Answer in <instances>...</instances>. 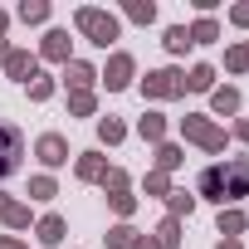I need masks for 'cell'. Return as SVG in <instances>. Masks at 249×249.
Segmentation results:
<instances>
[{"instance_id":"6da1fadb","label":"cell","mask_w":249,"mask_h":249,"mask_svg":"<svg viewBox=\"0 0 249 249\" xmlns=\"http://www.w3.org/2000/svg\"><path fill=\"white\" fill-rule=\"evenodd\" d=\"M196 191H200L205 200H215L220 210H225V205H239V200L249 196V157H230V161L205 166L200 181H196Z\"/></svg>"},{"instance_id":"7a4b0ae2","label":"cell","mask_w":249,"mask_h":249,"mask_svg":"<svg viewBox=\"0 0 249 249\" xmlns=\"http://www.w3.org/2000/svg\"><path fill=\"white\" fill-rule=\"evenodd\" d=\"M73 25H78V35H83L93 49H112V44L122 39V20H117L112 10H98V5H78V10H73Z\"/></svg>"},{"instance_id":"3957f363","label":"cell","mask_w":249,"mask_h":249,"mask_svg":"<svg viewBox=\"0 0 249 249\" xmlns=\"http://www.w3.org/2000/svg\"><path fill=\"white\" fill-rule=\"evenodd\" d=\"M176 127H181V137H186V142H196L200 152H225V142H230V132L220 127L215 117H205V112H186Z\"/></svg>"},{"instance_id":"277c9868","label":"cell","mask_w":249,"mask_h":249,"mask_svg":"<svg viewBox=\"0 0 249 249\" xmlns=\"http://www.w3.org/2000/svg\"><path fill=\"white\" fill-rule=\"evenodd\" d=\"M181 93H186V73L181 69H152L142 78V98H152V103H171Z\"/></svg>"},{"instance_id":"5b68a950","label":"cell","mask_w":249,"mask_h":249,"mask_svg":"<svg viewBox=\"0 0 249 249\" xmlns=\"http://www.w3.org/2000/svg\"><path fill=\"white\" fill-rule=\"evenodd\" d=\"M132 78H137V59H132L127 49H117V54L107 59V69L98 73V83H103L107 93H122V88H132Z\"/></svg>"},{"instance_id":"8992f818","label":"cell","mask_w":249,"mask_h":249,"mask_svg":"<svg viewBox=\"0 0 249 249\" xmlns=\"http://www.w3.org/2000/svg\"><path fill=\"white\" fill-rule=\"evenodd\" d=\"M20 157H25V137H20V127L0 122V181L20 171Z\"/></svg>"},{"instance_id":"52a82bcc","label":"cell","mask_w":249,"mask_h":249,"mask_svg":"<svg viewBox=\"0 0 249 249\" xmlns=\"http://www.w3.org/2000/svg\"><path fill=\"white\" fill-rule=\"evenodd\" d=\"M35 157H39V166H49V171L69 166V137H64V132H39V137H35Z\"/></svg>"},{"instance_id":"ba28073f","label":"cell","mask_w":249,"mask_h":249,"mask_svg":"<svg viewBox=\"0 0 249 249\" xmlns=\"http://www.w3.org/2000/svg\"><path fill=\"white\" fill-rule=\"evenodd\" d=\"M39 59H49V64H69V59H73V39H69V30H49V35L39 39Z\"/></svg>"},{"instance_id":"9c48e42d","label":"cell","mask_w":249,"mask_h":249,"mask_svg":"<svg viewBox=\"0 0 249 249\" xmlns=\"http://www.w3.org/2000/svg\"><path fill=\"white\" fill-rule=\"evenodd\" d=\"M64 83H69V93H93L98 69H93L88 59H69V64H64Z\"/></svg>"},{"instance_id":"30bf717a","label":"cell","mask_w":249,"mask_h":249,"mask_svg":"<svg viewBox=\"0 0 249 249\" xmlns=\"http://www.w3.org/2000/svg\"><path fill=\"white\" fill-rule=\"evenodd\" d=\"M64 234H69V220H64V215H54V210H49V215H39L35 239H39L44 249H59V244H64Z\"/></svg>"},{"instance_id":"8fae6325","label":"cell","mask_w":249,"mask_h":249,"mask_svg":"<svg viewBox=\"0 0 249 249\" xmlns=\"http://www.w3.org/2000/svg\"><path fill=\"white\" fill-rule=\"evenodd\" d=\"M73 176L78 181H103L107 176V157L103 152H78L73 157Z\"/></svg>"},{"instance_id":"7c38bea8","label":"cell","mask_w":249,"mask_h":249,"mask_svg":"<svg viewBox=\"0 0 249 249\" xmlns=\"http://www.w3.org/2000/svg\"><path fill=\"white\" fill-rule=\"evenodd\" d=\"M35 64H39V59H35L30 49H10V59L0 64V69H5L15 83H30V78H35Z\"/></svg>"},{"instance_id":"4fadbf2b","label":"cell","mask_w":249,"mask_h":249,"mask_svg":"<svg viewBox=\"0 0 249 249\" xmlns=\"http://www.w3.org/2000/svg\"><path fill=\"white\" fill-rule=\"evenodd\" d=\"M239 103H244V98H239V88H230V83H225V88H215V93H210V112H205V117H234V112H239Z\"/></svg>"},{"instance_id":"5bb4252c","label":"cell","mask_w":249,"mask_h":249,"mask_svg":"<svg viewBox=\"0 0 249 249\" xmlns=\"http://www.w3.org/2000/svg\"><path fill=\"white\" fill-rule=\"evenodd\" d=\"M0 220H5L10 230H30V205H25V200H15V196H5V191H0Z\"/></svg>"},{"instance_id":"9a60e30c","label":"cell","mask_w":249,"mask_h":249,"mask_svg":"<svg viewBox=\"0 0 249 249\" xmlns=\"http://www.w3.org/2000/svg\"><path fill=\"white\" fill-rule=\"evenodd\" d=\"M137 137L152 142V147H161V142H166V117H161V112H142V117H137Z\"/></svg>"},{"instance_id":"2e32d148","label":"cell","mask_w":249,"mask_h":249,"mask_svg":"<svg viewBox=\"0 0 249 249\" xmlns=\"http://www.w3.org/2000/svg\"><path fill=\"white\" fill-rule=\"evenodd\" d=\"M98 142H103V147L127 142V122H122V117H98Z\"/></svg>"},{"instance_id":"e0dca14e","label":"cell","mask_w":249,"mask_h":249,"mask_svg":"<svg viewBox=\"0 0 249 249\" xmlns=\"http://www.w3.org/2000/svg\"><path fill=\"white\" fill-rule=\"evenodd\" d=\"M152 161H157V166H152V171H161V176H171V171H176V166H181V161H186V152H181V147H176V142H161V147H157V157H152Z\"/></svg>"},{"instance_id":"ac0fdd59","label":"cell","mask_w":249,"mask_h":249,"mask_svg":"<svg viewBox=\"0 0 249 249\" xmlns=\"http://www.w3.org/2000/svg\"><path fill=\"white\" fill-rule=\"evenodd\" d=\"M244 225H249V215H244L239 205H225V210H220V234H225V239H239Z\"/></svg>"},{"instance_id":"d6986e66","label":"cell","mask_w":249,"mask_h":249,"mask_svg":"<svg viewBox=\"0 0 249 249\" xmlns=\"http://www.w3.org/2000/svg\"><path fill=\"white\" fill-rule=\"evenodd\" d=\"M186 35H191V44H215V39H220V20H215V15H200Z\"/></svg>"},{"instance_id":"ffe728a7","label":"cell","mask_w":249,"mask_h":249,"mask_svg":"<svg viewBox=\"0 0 249 249\" xmlns=\"http://www.w3.org/2000/svg\"><path fill=\"white\" fill-rule=\"evenodd\" d=\"M186 88H191V93H215V69H210V64H191Z\"/></svg>"},{"instance_id":"44dd1931","label":"cell","mask_w":249,"mask_h":249,"mask_svg":"<svg viewBox=\"0 0 249 249\" xmlns=\"http://www.w3.org/2000/svg\"><path fill=\"white\" fill-rule=\"evenodd\" d=\"M152 239H157L161 249H176V244H181V220H176V215H166V220L152 230Z\"/></svg>"},{"instance_id":"7402d4cb","label":"cell","mask_w":249,"mask_h":249,"mask_svg":"<svg viewBox=\"0 0 249 249\" xmlns=\"http://www.w3.org/2000/svg\"><path fill=\"white\" fill-rule=\"evenodd\" d=\"M15 20H25V25H44V20H49V0H20Z\"/></svg>"},{"instance_id":"603a6c76","label":"cell","mask_w":249,"mask_h":249,"mask_svg":"<svg viewBox=\"0 0 249 249\" xmlns=\"http://www.w3.org/2000/svg\"><path fill=\"white\" fill-rule=\"evenodd\" d=\"M137 234H142V230H132L127 220H122V225H112L103 239H107V249H132V244H137Z\"/></svg>"},{"instance_id":"cb8c5ba5","label":"cell","mask_w":249,"mask_h":249,"mask_svg":"<svg viewBox=\"0 0 249 249\" xmlns=\"http://www.w3.org/2000/svg\"><path fill=\"white\" fill-rule=\"evenodd\" d=\"M25 88H30V103H49V98H54V88H59V83H54V78H49V73H39V69H35V78H30V83H25Z\"/></svg>"},{"instance_id":"d4e9b609","label":"cell","mask_w":249,"mask_h":249,"mask_svg":"<svg viewBox=\"0 0 249 249\" xmlns=\"http://www.w3.org/2000/svg\"><path fill=\"white\" fill-rule=\"evenodd\" d=\"M122 15H127L132 25H152V20H157V5H152V0H127Z\"/></svg>"},{"instance_id":"484cf974","label":"cell","mask_w":249,"mask_h":249,"mask_svg":"<svg viewBox=\"0 0 249 249\" xmlns=\"http://www.w3.org/2000/svg\"><path fill=\"white\" fill-rule=\"evenodd\" d=\"M161 44H166V54H186V49H191V35H186V25H166Z\"/></svg>"},{"instance_id":"4316f807","label":"cell","mask_w":249,"mask_h":249,"mask_svg":"<svg viewBox=\"0 0 249 249\" xmlns=\"http://www.w3.org/2000/svg\"><path fill=\"white\" fill-rule=\"evenodd\" d=\"M98 112V93H69V117H93Z\"/></svg>"},{"instance_id":"83f0119b","label":"cell","mask_w":249,"mask_h":249,"mask_svg":"<svg viewBox=\"0 0 249 249\" xmlns=\"http://www.w3.org/2000/svg\"><path fill=\"white\" fill-rule=\"evenodd\" d=\"M59 196V181L44 171V176H30V200H54Z\"/></svg>"},{"instance_id":"f1b7e54d","label":"cell","mask_w":249,"mask_h":249,"mask_svg":"<svg viewBox=\"0 0 249 249\" xmlns=\"http://www.w3.org/2000/svg\"><path fill=\"white\" fill-rule=\"evenodd\" d=\"M196 200H200V196H191V191H171V196H166V210L181 220V215H191V210H196Z\"/></svg>"},{"instance_id":"f546056e","label":"cell","mask_w":249,"mask_h":249,"mask_svg":"<svg viewBox=\"0 0 249 249\" xmlns=\"http://www.w3.org/2000/svg\"><path fill=\"white\" fill-rule=\"evenodd\" d=\"M225 69L230 73H249V44H230L225 49Z\"/></svg>"},{"instance_id":"4dcf8cb0","label":"cell","mask_w":249,"mask_h":249,"mask_svg":"<svg viewBox=\"0 0 249 249\" xmlns=\"http://www.w3.org/2000/svg\"><path fill=\"white\" fill-rule=\"evenodd\" d=\"M107 205H112L122 220H132V215H137V196H132V191H112V196H107Z\"/></svg>"},{"instance_id":"1f68e13d","label":"cell","mask_w":249,"mask_h":249,"mask_svg":"<svg viewBox=\"0 0 249 249\" xmlns=\"http://www.w3.org/2000/svg\"><path fill=\"white\" fill-rule=\"evenodd\" d=\"M103 191L112 196V191H132V176L122 171V166H107V176H103Z\"/></svg>"},{"instance_id":"d6a6232c","label":"cell","mask_w":249,"mask_h":249,"mask_svg":"<svg viewBox=\"0 0 249 249\" xmlns=\"http://www.w3.org/2000/svg\"><path fill=\"white\" fill-rule=\"evenodd\" d=\"M142 191H147V196H171V176L147 171V176H142Z\"/></svg>"},{"instance_id":"836d02e7","label":"cell","mask_w":249,"mask_h":249,"mask_svg":"<svg viewBox=\"0 0 249 249\" xmlns=\"http://www.w3.org/2000/svg\"><path fill=\"white\" fill-rule=\"evenodd\" d=\"M230 25L249 30V0H239V5H230Z\"/></svg>"},{"instance_id":"e575fe53","label":"cell","mask_w":249,"mask_h":249,"mask_svg":"<svg viewBox=\"0 0 249 249\" xmlns=\"http://www.w3.org/2000/svg\"><path fill=\"white\" fill-rule=\"evenodd\" d=\"M0 249H30V244H25L20 234H0Z\"/></svg>"},{"instance_id":"d590c367","label":"cell","mask_w":249,"mask_h":249,"mask_svg":"<svg viewBox=\"0 0 249 249\" xmlns=\"http://www.w3.org/2000/svg\"><path fill=\"white\" fill-rule=\"evenodd\" d=\"M234 137H239V142L249 147V117H239V122H234Z\"/></svg>"},{"instance_id":"8d00e7d4","label":"cell","mask_w":249,"mask_h":249,"mask_svg":"<svg viewBox=\"0 0 249 249\" xmlns=\"http://www.w3.org/2000/svg\"><path fill=\"white\" fill-rule=\"evenodd\" d=\"M132 249H161V244H157L152 234H137V244H132Z\"/></svg>"},{"instance_id":"74e56055","label":"cell","mask_w":249,"mask_h":249,"mask_svg":"<svg viewBox=\"0 0 249 249\" xmlns=\"http://www.w3.org/2000/svg\"><path fill=\"white\" fill-rule=\"evenodd\" d=\"M215 249H244V244H239V239H220Z\"/></svg>"},{"instance_id":"f35d334b","label":"cell","mask_w":249,"mask_h":249,"mask_svg":"<svg viewBox=\"0 0 249 249\" xmlns=\"http://www.w3.org/2000/svg\"><path fill=\"white\" fill-rule=\"evenodd\" d=\"M5 30H10V15H5V10H0V39H5Z\"/></svg>"},{"instance_id":"ab89813d","label":"cell","mask_w":249,"mask_h":249,"mask_svg":"<svg viewBox=\"0 0 249 249\" xmlns=\"http://www.w3.org/2000/svg\"><path fill=\"white\" fill-rule=\"evenodd\" d=\"M5 59H10V44H5V39H0V64H5Z\"/></svg>"}]
</instances>
